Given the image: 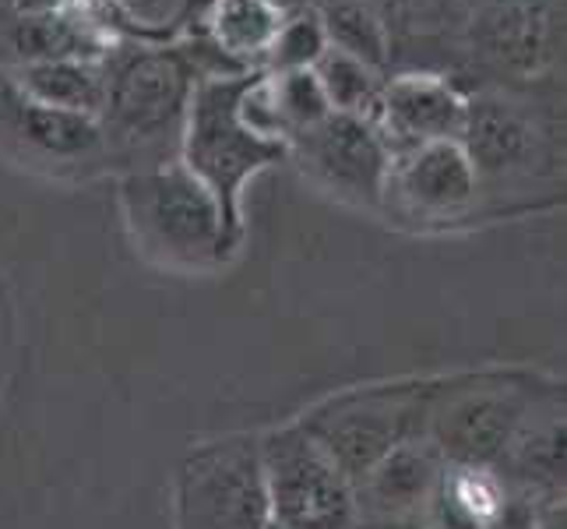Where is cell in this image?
Returning a JSON list of instances; mask_svg holds the SVG:
<instances>
[{"label": "cell", "mask_w": 567, "mask_h": 529, "mask_svg": "<svg viewBox=\"0 0 567 529\" xmlns=\"http://www.w3.org/2000/svg\"><path fill=\"white\" fill-rule=\"evenodd\" d=\"M458 145L473 163L486 215L529 212L522 194L564 184V92L465 89Z\"/></svg>", "instance_id": "6da1fadb"}, {"label": "cell", "mask_w": 567, "mask_h": 529, "mask_svg": "<svg viewBox=\"0 0 567 529\" xmlns=\"http://www.w3.org/2000/svg\"><path fill=\"white\" fill-rule=\"evenodd\" d=\"M202 71L190 47L121 35L103 53L100 128L110 166L138 170L177 160L187 106Z\"/></svg>", "instance_id": "7a4b0ae2"}, {"label": "cell", "mask_w": 567, "mask_h": 529, "mask_svg": "<svg viewBox=\"0 0 567 529\" xmlns=\"http://www.w3.org/2000/svg\"><path fill=\"white\" fill-rule=\"evenodd\" d=\"M444 71L462 89L564 92V0H441Z\"/></svg>", "instance_id": "3957f363"}, {"label": "cell", "mask_w": 567, "mask_h": 529, "mask_svg": "<svg viewBox=\"0 0 567 529\" xmlns=\"http://www.w3.org/2000/svg\"><path fill=\"white\" fill-rule=\"evenodd\" d=\"M116 202L134 251L163 272L208 276L226 268L240 247L219 202L181 160L124 170L116 176Z\"/></svg>", "instance_id": "277c9868"}, {"label": "cell", "mask_w": 567, "mask_h": 529, "mask_svg": "<svg viewBox=\"0 0 567 529\" xmlns=\"http://www.w3.org/2000/svg\"><path fill=\"white\" fill-rule=\"evenodd\" d=\"M250 74L202 78L194 85L177 160L198 176L219 202V212L237 241H244V194L258 173L286 160V145L254 131L240 100Z\"/></svg>", "instance_id": "5b68a950"}, {"label": "cell", "mask_w": 567, "mask_h": 529, "mask_svg": "<svg viewBox=\"0 0 567 529\" xmlns=\"http://www.w3.org/2000/svg\"><path fill=\"white\" fill-rule=\"evenodd\" d=\"M554 391L560 388H536V382L518 370L437 382L426 417V441L452 466L497 469L522 424Z\"/></svg>", "instance_id": "8992f818"}, {"label": "cell", "mask_w": 567, "mask_h": 529, "mask_svg": "<svg viewBox=\"0 0 567 529\" xmlns=\"http://www.w3.org/2000/svg\"><path fill=\"white\" fill-rule=\"evenodd\" d=\"M437 382H395L349 388L297 420L349 480H360L391 448L426 438Z\"/></svg>", "instance_id": "52a82bcc"}, {"label": "cell", "mask_w": 567, "mask_h": 529, "mask_svg": "<svg viewBox=\"0 0 567 529\" xmlns=\"http://www.w3.org/2000/svg\"><path fill=\"white\" fill-rule=\"evenodd\" d=\"M0 160L47 181H89L110 170V152L95 116L32 100L4 68H0Z\"/></svg>", "instance_id": "ba28073f"}, {"label": "cell", "mask_w": 567, "mask_h": 529, "mask_svg": "<svg viewBox=\"0 0 567 529\" xmlns=\"http://www.w3.org/2000/svg\"><path fill=\"white\" fill-rule=\"evenodd\" d=\"M261 435H226L190 448L177 477V529H268Z\"/></svg>", "instance_id": "9c48e42d"}, {"label": "cell", "mask_w": 567, "mask_h": 529, "mask_svg": "<svg viewBox=\"0 0 567 529\" xmlns=\"http://www.w3.org/2000/svg\"><path fill=\"white\" fill-rule=\"evenodd\" d=\"M271 526L357 529V491L342 469L300 424L261 435Z\"/></svg>", "instance_id": "30bf717a"}, {"label": "cell", "mask_w": 567, "mask_h": 529, "mask_svg": "<svg viewBox=\"0 0 567 529\" xmlns=\"http://www.w3.org/2000/svg\"><path fill=\"white\" fill-rule=\"evenodd\" d=\"M378 215L409 230H447L486 215L480 176L458 139L391 155Z\"/></svg>", "instance_id": "8fae6325"}, {"label": "cell", "mask_w": 567, "mask_h": 529, "mask_svg": "<svg viewBox=\"0 0 567 529\" xmlns=\"http://www.w3.org/2000/svg\"><path fill=\"white\" fill-rule=\"evenodd\" d=\"M286 160L297 163V170L328 199L374 215L381 212L391 152L370 116L331 110L318 128L289 142Z\"/></svg>", "instance_id": "7c38bea8"}, {"label": "cell", "mask_w": 567, "mask_h": 529, "mask_svg": "<svg viewBox=\"0 0 567 529\" xmlns=\"http://www.w3.org/2000/svg\"><path fill=\"white\" fill-rule=\"evenodd\" d=\"M370 121L391 155L426 142L458 139L465 121V89L444 71H391Z\"/></svg>", "instance_id": "4fadbf2b"}, {"label": "cell", "mask_w": 567, "mask_h": 529, "mask_svg": "<svg viewBox=\"0 0 567 529\" xmlns=\"http://www.w3.org/2000/svg\"><path fill=\"white\" fill-rule=\"evenodd\" d=\"M444 474V459L426 438L391 448L367 474L353 484L357 519H391V516H420L434 498L437 480Z\"/></svg>", "instance_id": "5bb4252c"}, {"label": "cell", "mask_w": 567, "mask_h": 529, "mask_svg": "<svg viewBox=\"0 0 567 529\" xmlns=\"http://www.w3.org/2000/svg\"><path fill=\"white\" fill-rule=\"evenodd\" d=\"M494 474L536 501H564V391L533 409Z\"/></svg>", "instance_id": "9a60e30c"}, {"label": "cell", "mask_w": 567, "mask_h": 529, "mask_svg": "<svg viewBox=\"0 0 567 529\" xmlns=\"http://www.w3.org/2000/svg\"><path fill=\"white\" fill-rule=\"evenodd\" d=\"M363 4L381 18L391 35V71H444L441 0H363Z\"/></svg>", "instance_id": "2e32d148"}, {"label": "cell", "mask_w": 567, "mask_h": 529, "mask_svg": "<svg viewBox=\"0 0 567 529\" xmlns=\"http://www.w3.org/2000/svg\"><path fill=\"white\" fill-rule=\"evenodd\" d=\"M18 85H22L32 100L100 116L103 106V57L100 61H85V57H64V61H39L22 68H4Z\"/></svg>", "instance_id": "e0dca14e"}, {"label": "cell", "mask_w": 567, "mask_h": 529, "mask_svg": "<svg viewBox=\"0 0 567 529\" xmlns=\"http://www.w3.org/2000/svg\"><path fill=\"white\" fill-rule=\"evenodd\" d=\"M212 0H100L106 26L116 35L148 39V43H177Z\"/></svg>", "instance_id": "ac0fdd59"}, {"label": "cell", "mask_w": 567, "mask_h": 529, "mask_svg": "<svg viewBox=\"0 0 567 529\" xmlns=\"http://www.w3.org/2000/svg\"><path fill=\"white\" fill-rule=\"evenodd\" d=\"M328 47H336L381 74H391V35L363 0H315Z\"/></svg>", "instance_id": "d6986e66"}, {"label": "cell", "mask_w": 567, "mask_h": 529, "mask_svg": "<svg viewBox=\"0 0 567 529\" xmlns=\"http://www.w3.org/2000/svg\"><path fill=\"white\" fill-rule=\"evenodd\" d=\"M318 74L321 82V92L328 106L336 113H357V116H370L378 106V95L384 89V78L381 71H374L370 64L357 61V57H349L336 47H328L318 64L310 68Z\"/></svg>", "instance_id": "ffe728a7"}, {"label": "cell", "mask_w": 567, "mask_h": 529, "mask_svg": "<svg viewBox=\"0 0 567 529\" xmlns=\"http://www.w3.org/2000/svg\"><path fill=\"white\" fill-rule=\"evenodd\" d=\"M328 50V35H324V26L310 8H297L286 14V22L276 35V43L268 50V61H265V71H303V68H315L318 57Z\"/></svg>", "instance_id": "44dd1931"}, {"label": "cell", "mask_w": 567, "mask_h": 529, "mask_svg": "<svg viewBox=\"0 0 567 529\" xmlns=\"http://www.w3.org/2000/svg\"><path fill=\"white\" fill-rule=\"evenodd\" d=\"M539 505L543 501H536V498L522 495V491H512V487H507V495H504L501 508L494 512V519L486 522V529H536Z\"/></svg>", "instance_id": "7402d4cb"}, {"label": "cell", "mask_w": 567, "mask_h": 529, "mask_svg": "<svg viewBox=\"0 0 567 529\" xmlns=\"http://www.w3.org/2000/svg\"><path fill=\"white\" fill-rule=\"evenodd\" d=\"M357 529H430L420 516H391V519H357Z\"/></svg>", "instance_id": "603a6c76"}, {"label": "cell", "mask_w": 567, "mask_h": 529, "mask_svg": "<svg viewBox=\"0 0 567 529\" xmlns=\"http://www.w3.org/2000/svg\"><path fill=\"white\" fill-rule=\"evenodd\" d=\"M536 529H564V501H543L536 516Z\"/></svg>", "instance_id": "cb8c5ba5"}, {"label": "cell", "mask_w": 567, "mask_h": 529, "mask_svg": "<svg viewBox=\"0 0 567 529\" xmlns=\"http://www.w3.org/2000/svg\"><path fill=\"white\" fill-rule=\"evenodd\" d=\"M276 8H282V11H297V8H310L315 0H271Z\"/></svg>", "instance_id": "d4e9b609"}, {"label": "cell", "mask_w": 567, "mask_h": 529, "mask_svg": "<svg viewBox=\"0 0 567 529\" xmlns=\"http://www.w3.org/2000/svg\"><path fill=\"white\" fill-rule=\"evenodd\" d=\"M268 529H279V526H268Z\"/></svg>", "instance_id": "484cf974"}]
</instances>
